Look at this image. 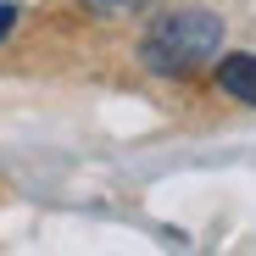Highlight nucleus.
Instances as JSON below:
<instances>
[{"label":"nucleus","instance_id":"obj_2","mask_svg":"<svg viewBox=\"0 0 256 256\" xmlns=\"http://www.w3.org/2000/svg\"><path fill=\"white\" fill-rule=\"evenodd\" d=\"M218 84H223V95H234L240 106H256V56L250 50L223 56L218 62Z\"/></svg>","mask_w":256,"mask_h":256},{"label":"nucleus","instance_id":"obj_4","mask_svg":"<svg viewBox=\"0 0 256 256\" xmlns=\"http://www.w3.org/2000/svg\"><path fill=\"white\" fill-rule=\"evenodd\" d=\"M12 28H17V6H6V0H0V39H6Z\"/></svg>","mask_w":256,"mask_h":256},{"label":"nucleus","instance_id":"obj_3","mask_svg":"<svg viewBox=\"0 0 256 256\" xmlns=\"http://www.w3.org/2000/svg\"><path fill=\"white\" fill-rule=\"evenodd\" d=\"M90 12H100V17H122V12H134V6H145V0H84Z\"/></svg>","mask_w":256,"mask_h":256},{"label":"nucleus","instance_id":"obj_1","mask_svg":"<svg viewBox=\"0 0 256 256\" xmlns=\"http://www.w3.org/2000/svg\"><path fill=\"white\" fill-rule=\"evenodd\" d=\"M223 50V17L212 6H178V12H162L145 39H140V62L162 78H190L206 62H218Z\"/></svg>","mask_w":256,"mask_h":256}]
</instances>
